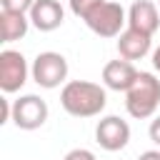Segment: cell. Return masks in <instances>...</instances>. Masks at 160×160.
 Instances as JSON below:
<instances>
[{"mask_svg":"<svg viewBox=\"0 0 160 160\" xmlns=\"http://www.w3.org/2000/svg\"><path fill=\"white\" fill-rule=\"evenodd\" d=\"M148 132H150V140H152V142L160 148V115H158V118L150 122V130H148Z\"/></svg>","mask_w":160,"mask_h":160,"instance_id":"cell-16","label":"cell"},{"mask_svg":"<svg viewBox=\"0 0 160 160\" xmlns=\"http://www.w3.org/2000/svg\"><path fill=\"white\" fill-rule=\"evenodd\" d=\"M62 160H98V158H95V152L88 150V148H75V150H70Z\"/></svg>","mask_w":160,"mask_h":160,"instance_id":"cell-15","label":"cell"},{"mask_svg":"<svg viewBox=\"0 0 160 160\" xmlns=\"http://www.w3.org/2000/svg\"><path fill=\"white\" fill-rule=\"evenodd\" d=\"M128 28L140 30L145 35H155L160 28V12L152 0H135L128 10Z\"/></svg>","mask_w":160,"mask_h":160,"instance_id":"cell-9","label":"cell"},{"mask_svg":"<svg viewBox=\"0 0 160 160\" xmlns=\"http://www.w3.org/2000/svg\"><path fill=\"white\" fill-rule=\"evenodd\" d=\"M68 2H70L72 15H78V18H82V20H85V18H88V15H90V12H92L102 0H68Z\"/></svg>","mask_w":160,"mask_h":160,"instance_id":"cell-13","label":"cell"},{"mask_svg":"<svg viewBox=\"0 0 160 160\" xmlns=\"http://www.w3.org/2000/svg\"><path fill=\"white\" fill-rule=\"evenodd\" d=\"M138 160H160V150H145L142 155H138Z\"/></svg>","mask_w":160,"mask_h":160,"instance_id":"cell-17","label":"cell"},{"mask_svg":"<svg viewBox=\"0 0 160 160\" xmlns=\"http://www.w3.org/2000/svg\"><path fill=\"white\" fill-rule=\"evenodd\" d=\"M105 88L90 80H70L60 90V105L72 118H95L105 110Z\"/></svg>","mask_w":160,"mask_h":160,"instance_id":"cell-1","label":"cell"},{"mask_svg":"<svg viewBox=\"0 0 160 160\" xmlns=\"http://www.w3.org/2000/svg\"><path fill=\"white\" fill-rule=\"evenodd\" d=\"M152 68H155V70L160 72V45H158V48L152 50Z\"/></svg>","mask_w":160,"mask_h":160,"instance_id":"cell-18","label":"cell"},{"mask_svg":"<svg viewBox=\"0 0 160 160\" xmlns=\"http://www.w3.org/2000/svg\"><path fill=\"white\" fill-rule=\"evenodd\" d=\"M30 75H32V80H35L40 88H45V90L60 88V85L68 80V60H65V55H60V52H55V50L38 52L35 60H32Z\"/></svg>","mask_w":160,"mask_h":160,"instance_id":"cell-3","label":"cell"},{"mask_svg":"<svg viewBox=\"0 0 160 160\" xmlns=\"http://www.w3.org/2000/svg\"><path fill=\"white\" fill-rule=\"evenodd\" d=\"M0 5L2 10H12V12H30L35 0H0Z\"/></svg>","mask_w":160,"mask_h":160,"instance_id":"cell-14","label":"cell"},{"mask_svg":"<svg viewBox=\"0 0 160 160\" xmlns=\"http://www.w3.org/2000/svg\"><path fill=\"white\" fill-rule=\"evenodd\" d=\"M125 22H128V15H125L122 5L120 2H110V0H102L85 18V25L100 38H118Z\"/></svg>","mask_w":160,"mask_h":160,"instance_id":"cell-4","label":"cell"},{"mask_svg":"<svg viewBox=\"0 0 160 160\" xmlns=\"http://www.w3.org/2000/svg\"><path fill=\"white\" fill-rule=\"evenodd\" d=\"M150 42H152V35H145L140 30L128 28L118 35V52H120V58L132 62V60H140L150 52Z\"/></svg>","mask_w":160,"mask_h":160,"instance_id":"cell-11","label":"cell"},{"mask_svg":"<svg viewBox=\"0 0 160 160\" xmlns=\"http://www.w3.org/2000/svg\"><path fill=\"white\" fill-rule=\"evenodd\" d=\"M30 25L32 22H30V15L28 12L2 10L0 12V35H2V42H15V40L25 38Z\"/></svg>","mask_w":160,"mask_h":160,"instance_id":"cell-12","label":"cell"},{"mask_svg":"<svg viewBox=\"0 0 160 160\" xmlns=\"http://www.w3.org/2000/svg\"><path fill=\"white\" fill-rule=\"evenodd\" d=\"M30 68L20 50H2L0 52V90L2 92H18L28 82Z\"/></svg>","mask_w":160,"mask_h":160,"instance_id":"cell-5","label":"cell"},{"mask_svg":"<svg viewBox=\"0 0 160 160\" xmlns=\"http://www.w3.org/2000/svg\"><path fill=\"white\" fill-rule=\"evenodd\" d=\"M48 120V102L40 95H20L12 100V122L20 130H38Z\"/></svg>","mask_w":160,"mask_h":160,"instance_id":"cell-6","label":"cell"},{"mask_svg":"<svg viewBox=\"0 0 160 160\" xmlns=\"http://www.w3.org/2000/svg\"><path fill=\"white\" fill-rule=\"evenodd\" d=\"M28 15H30L32 28H38L40 32H52L65 20V10L58 0H35V5L30 8Z\"/></svg>","mask_w":160,"mask_h":160,"instance_id":"cell-8","label":"cell"},{"mask_svg":"<svg viewBox=\"0 0 160 160\" xmlns=\"http://www.w3.org/2000/svg\"><path fill=\"white\" fill-rule=\"evenodd\" d=\"M138 68L130 62V60H125V58H120V60H110V62H105V68H102V82H105V88H110V90H122V92H128L130 90V85L135 82V78H138Z\"/></svg>","mask_w":160,"mask_h":160,"instance_id":"cell-10","label":"cell"},{"mask_svg":"<svg viewBox=\"0 0 160 160\" xmlns=\"http://www.w3.org/2000/svg\"><path fill=\"white\" fill-rule=\"evenodd\" d=\"M158 105H160V80L152 72H138L135 82L125 92V108L130 118L135 120L152 118Z\"/></svg>","mask_w":160,"mask_h":160,"instance_id":"cell-2","label":"cell"},{"mask_svg":"<svg viewBox=\"0 0 160 160\" xmlns=\"http://www.w3.org/2000/svg\"><path fill=\"white\" fill-rule=\"evenodd\" d=\"M95 142L108 150V152H118L130 142V125L128 120L118 118V115H105L98 120L95 125Z\"/></svg>","mask_w":160,"mask_h":160,"instance_id":"cell-7","label":"cell"}]
</instances>
